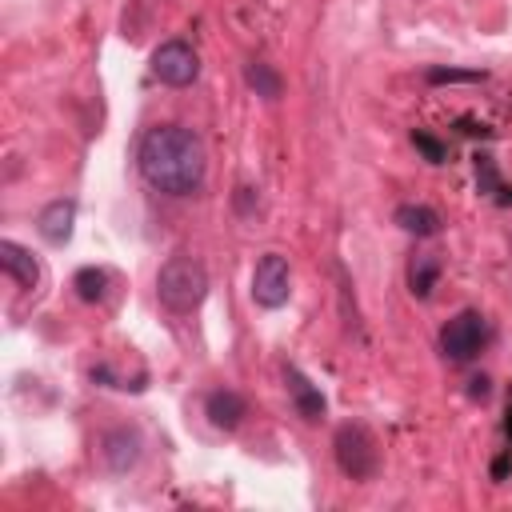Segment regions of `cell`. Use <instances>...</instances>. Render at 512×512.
Segmentation results:
<instances>
[{
  "label": "cell",
  "mask_w": 512,
  "mask_h": 512,
  "mask_svg": "<svg viewBox=\"0 0 512 512\" xmlns=\"http://www.w3.org/2000/svg\"><path fill=\"white\" fill-rule=\"evenodd\" d=\"M136 164H140V176L156 188V192H168V196H192L200 192L204 184V144L192 128L184 124H160V128H148L140 148H136Z\"/></svg>",
  "instance_id": "obj_1"
},
{
  "label": "cell",
  "mask_w": 512,
  "mask_h": 512,
  "mask_svg": "<svg viewBox=\"0 0 512 512\" xmlns=\"http://www.w3.org/2000/svg\"><path fill=\"white\" fill-rule=\"evenodd\" d=\"M156 296L168 312H196L208 296V272L196 256H172L156 272Z\"/></svg>",
  "instance_id": "obj_2"
},
{
  "label": "cell",
  "mask_w": 512,
  "mask_h": 512,
  "mask_svg": "<svg viewBox=\"0 0 512 512\" xmlns=\"http://www.w3.org/2000/svg\"><path fill=\"white\" fill-rule=\"evenodd\" d=\"M332 448H336V464H340L344 476H352V480H372L376 476L380 448H376V436L364 424H340L336 436H332Z\"/></svg>",
  "instance_id": "obj_3"
},
{
  "label": "cell",
  "mask_w": 512,
  "mask_h": 512,
  "mask_svg": "<svg viewBox=\"0 0 512 512\" xmlns=\"http://www.w3.org/2000/svg\"><path fill=\"white\" fill-rule=\"evenodd\" d=\"M488 320L480 316V312H460V316H452L448 324H444V332H440V352L452 360V364H468V360H476L480 352H484V344H488Z\"/></svg>",
  "instance_id": "obj_4"
},
{
  "label": "cell",
  "mask_w": 512,
  "mask_h": 512,
  "mask_svg": "<svg viewBox=\"0 0 512 512\" xmlns=\"http://www.w3.org/2000/svg\"><path fill=\"white\" fill-rule=\"evenodd\" d=\"M152 76L168 88H188L196 76H200V60L192 52V44L184 40H164L156 52H152Z\"/></svg>",
  "instance_id": "obj_5"
},
{
  "label": "cell",
  "mask_w": 512,
  "mask_h": 512,
  "mask_svg": "<svg viewBox=\"0 0 512 512\" xmlns=\"http://www.w3.org/2000/svg\"><path fill=\"white\" fill-rule=\"evenodd\" d=\"M288 296H292L288 260L276 256V252L260 256V264L252 268V300H256L260 308H280V304H288Z\"/></svg>",
  "instance_id": "obj_6"
},
{
  "label": "cell",
  "mask_w": 512,
  "mask_h": 512,
  "mask_svg": "<svg viewBox=\"0 0 512 512\" xmlns=\"http://www.w3.org/2000/svg\"><path fill=\"white\" fill-rule=\"evenodd\" d=\"M284 384H288V396H292V404H296V412L304 416V420H320L324 416V396H320V388L300 372V368H284Z\"/></svg>",
  "instance_id": "obj_7"
},
{
  "label": "cell",
  "mask_w": 512,
  "mask_h": 512,
  "mask_svg": "<svg viewBox=\"0 0 512 512\" xmlns=\"http://www.w3.org/2000/svg\"><path fill=\"white\" fill-rule=\"evenodd\" d=\"M72 220H76V204H72V200H52L48 208H40L36 232H40L48 244H64V240L72 236Z\"/></svg>",
  "instance_id": "obj_8"
},
{
  "label": "cell",
  "mask_w": 512,
  "mask_h": 512,
  "mask_svg": "<svg viewBox=\"0 0 512 512\" xmlns=\"http://www.w3.org/2000/svg\"><path fill=\"white\" fill-rule=\"evenodd\" d=\"M0 268H4L20 288H36V284H40V264H36L32 252L20 248L16 240H0Z\"/></svg>",
  "instance_id": "obj_9"
},
{
  "label": "cell",
  "mask_w": 512,
  "mask_h": 512,
  "mask_svg": "<svg viewBox=\"0 0 512 512\" xmlns=\"http://www.w3.org/2000/svg\"><path fill=\"white\" fill-rule=\"evenodd\" d=\"M136 460H140V436L136 432H128V428L104 432V464L112 472H128V468H136Z\"/></svg>",
  "instance_id": "obj_10"
},
{
  "label": "cell",
  "mask_w": 512,
  "mask_h": 512,
  "mask_svg": "<svg viewBox=\"0 0 512 512\" xmlns=\"http://www.w3.org/2000/svg\"><path fill=\"white\" fill-rule=\"evenodd\" d=\"M204 412H208V420H212L216 428L232 432V428L244 420V400H240V392H232V388H216V392H208Z\"/></svg>",
  "instance_id": "obj_11"
},
{
  "label": "cell",
  "mask_w": 512,
  "mask_h": 512,
  "mask_svg": "<svg viewBox=\"0 0 512 512\" xmlns=\"http://www.w3.org/2000/svg\"><path fill=\"white\" fill-rule=\"evenodd\" d=\"M396 224L408 236H436L440 232V212L428 208V204H400L396 208Z\"/></svg>",
  "instance_id": "obj_12"
},
{
  "label": "cell",
  "mask_w": 512,
  "mask_h": 512,
  "mask_svg": "<svg viewBox=\"0 0 512 512\" xmlns=\"http://www.w3.org/2000/svg\"><path fill=\"white\" fill-rule=\"evenodd\" d=\"M244 80H248V88H252L256 96H264V100H276V96L284 92L280 72H276L272 64H264V60H248V64H244Z\"/></svg>",
  "instance_id": "obj_13"
},
{
  "label": "cell",
  "mask_w": 512,
  "mask_h": 512,
  "mask_svg": "<svg viewBox=\"0 0 512 512\" xmlns=\"http://www.w3.org/2000/svg\"><path fill=\"white\" fill-rule=\"evenodd\" d=\"M436 276H440V260L436 256H428V252L412 256V264H408V288L416 296H428L436 288Z\"/></svg>",
  "instance_id": "obj_14"
},
{
  "label": "cell",
  "mask_w": 512,
  "mask_h": 512,
  "mask_svg": "<svg viewBox=\"0 0 512 512\" xmlns=\"http://www.w3.org/2000/svg\"><path fill=\"white\" fill-rule=\"evenodd\" d=\"M72 288H76V296H80V300L96 304V300H104V288H108V272H104V268H80V272L72 276Z\"/></svg>",
  "instance_id": "obj_15"
},
{
  "label": "cell",
  "mask_w": 512,
  "mask_h": 512,
  "mask_svg": "<svg viewBox=\"0 0 512 512\" xmlns=\"http://www.w3.org/2000/svg\"><path fill=\"white\" fill-rule=\"evenodd\" d=\"M484 80V72L476 68H428V84H472Z\"/></svg>",
  "instance_id": "obj_16"
},
{
  "label": "cell",
  "mask_w": 512,
  "mask_h": 512,
  "mask_svg": "<svg viewBox=\"0 0 512 512\" xmlns=\"http://www.w3.org/2000/svg\"><path fill=\"white\" fill-rule=\"evenodd\" d=\"M412 144H416L432 164H440V160H444V144H440L436 136H428V132H412Z\"/></svg>",
  "instance_id": "obj_17"
},
{
  "label": "cell",
  "mask_w": 512,
  "mask_h": 512,
  "mask_svg": "<svg viewBox=\"0 0 512 512\" xmlns=\"http://www.w3.org/2000/svg\"><path fill=\"white\" fill-rule=\"evenodd\" d=\"M476 176H480V184H484V188H496V168H492V156H480V160H476Z\"/></svg>",
  "instance_id": "obj_18"
},
{
  "label": "cell",
  "mask_w": 512,
  "mask_h": 512,
  "mask_svg": "<svg viewBox=\"0 0 512 512\" xmlns=\"http://www.w3.org/2000/svg\"><path fill=\"white\" fill-rule=\"evenodd\" d=\"M252 196H256L252 188H236V208L240 212H252Z\"/></svg>",
  "instance_id": "obj_19"
},
{
  "label": "cell",
  "mask_w": 512,
  "mask_h": 512,
  "mask_svg": "<svg viewBox=\"0 0 512 512\" xmlns=\"http://www.w3.org/2000/svg\"><path fill=\"white\" fill-rule=\"evenodd\" d=\"M468 384H472V388H468L472 396H480V400L488 396V380H484V376H476V380H468Z\"/></svg>",
  "instance_id": "obj_20"
},
{
  "label": "cell",
  "mask_w": 512,
  "mask_h": 512,
  "mask_svg": "<svg viewBox=\"0 0 512 512\" xmlns=\"http://www.w3.org/2000/svg\"><path fill=\"white\" fill-rule=\"evenodd\" d=\"M504 432H508V440H512V408H508V420H504Z\"/></svg>",
  "instance_id": "obj_21"
}]
</instances>
